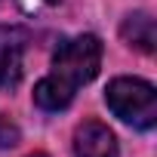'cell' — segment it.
Here are the masks:
<instances>
[{
    "label": "cell",
    "instance_id": "obj_1",
    "mask_svg": "<svg viewBox=\"0 0 157 157\" xmlns=\"http://www.w3.org/2000/svg\"><path fill=\"white\" fill-rule=\"evenodd\" d=\"M102 65V40L96 34H80L65 40L52 56V71L37 80L34 102L43 111H62L71 105L77 86L90 83Z\"/></svg>",
    "mask_w": 157,
    "mask_h": 157
},
{
    "label": "cell",
    "instance_id": "obj_2",
    "mask_svg": "<svg viewBox=\"0 0 157 157\" xmlns=\"http://www.w3.org/2000/svg\"><path fill=\"white\" fill-rule=\"evenodd\" d=\"M108 108L136 129H151L157 123V93L148 80L139 77H117L105 90Z\"/></svg>",
    "mask_w": 157,
    "mask_h": 157
},
{
    "label": "cell",
    "instance_id": "obj_3",
    "mask_svg": "<svg viewBox=\"0 0 157 157\" xmlns=\"http://www.w3.org/2000/svg\"><path fill=\"white\" fill-rule=\"evenodd\" d=\"M28 34L13 25H0V90H13L22 80Z\"/></svg>",
    "mask_w": 157,
    "mask_h": 157
},
{
    "label": "cell",
    "instance_id": "obj_4",
    "mask_svg": "<svg viewBox=\"0 0 157 157\" xmlns=\"http://www.w3.org/2000/svg\"><path fill=\"white\" fill-rule=\"evenodd\" d=\"M74 154L77 157H117V139L105 123L86 120L74 132Z\"/></svg>",
    "mask_w": 157,
    "mask_h": 157
},
{
    "label": "cell",
    "instance_id": "obj_5",
    "mask_svg": "<svg viewBox=\"0 0 157 157\" xmlns=\"http://www.w3.org/2000/svg\"><path fill=\"white\" fill-rule=\"evenodd\" d=\"M120 34H123V40H126L132 49H139V52H154L157 28H154V19H151L148 13H136V16H129V19L123 22Z\"/></svg>",
    "mask_w": 157,
    "mask_h": 157
},
{
    "label": "cell",
    "instance_id": "obj_6",
    "mask_svg": "<svg viewBox=\"0 0 157 157\" xmlns=\"http://www.w3.org/2000/svg\"><path fill=\"white\" fill-rule=\"evenodd\" d=\"M16 139H19V136H16V129H13L3 117H0V145H3V148H6V145H16Z\"/></svg>",
    "mask_w": 157,
    "mask_h": 157
},
{
    "label": "cell",
    "instance_id": "obj_7",
    "mask_svg": "<svg viewBox=\"0 0 157 157\" xmlns=\"http://www.w3.org/2000/svg\"><path fill=\"white\" fill-rule=\"evenodd\" d=\"M43 3H62V0H43Z\"/></svg>",
    "mask_w": 157,
    "mask_h": 157
},
{
    "label": "cell",
    "instance_id": "obj_8",
    "mask_svg": "<svg viewBox=\"0 0 157 157\" xmlns=\"http://www.w3.org/2000/svg\"><path fill=\"white\" fill-rule=\"evenodd\" d=\"M34 157H46V154H34Z\"/></svg>",
    "mask_w": 157,
    "mask_h": 157
}]
</instances>
